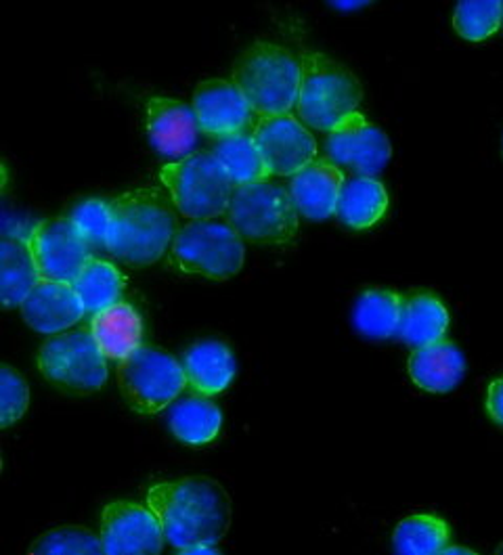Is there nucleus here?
<instances>
[{
    "label": "nucleus",
    "mask_w": 503,
    "mask_h": 555,
    "mask_svg": "<svg viewBox=\"0 0 503 555\" xmlns=\"http://www.w3.org/2000/svg\"><path fill=\"white\" fill-rule=\"evenodd\" d=\"M147 505L175 552L193 545H217L231 525L229 494L206 476L159 482L147 491Z\"/></svg>",
    "instance_id": "obj_1"
},
{
    "label": "nucleus",
    "mask_w": 503,
    "mask_h": 555,
    "mask_svg": "<svg viewBox=\"0 0 503 555\" xmlns=\"http://www.w3.org/2000/svg\"><path fill=\"white\" fill-rule=\"evenodd\" d=\"M112 222L107 251L128 267L157 262L175 235L179 220L175 204L157 189H134L109 202Z\"/></svg>",
    "instance_id": "obj_2"
},
{
    "label": "nucleus",
    "mask_w": 503,
    "mask_h": 555,
    "mask_svg": "<svg viewBox=\"0 0 503 555\" xmlns=\"http://www.w3.org/2000/svg\"><path fill=\"white\" fill-rule=\"evenodd\" d=\"M233 85L258 118L289 114L298 103L300 60L271 42H254L233 65Z\"/></svg>",
    "instance_id": "obj_3"
},
{
    "label": "nucleus",
    "mask_w": 503,
    "mask_h": 555,
    "mask_svg": "<svg viewBox=\"0 0 503 555\" xmlns=\"http://www.w3.org/2000/svg\"><path fill=\"white\" fill-rule=\"evenodd\" d=\"M300 91L296 112L307 128L321 132L334 130L336 124L359 109L363 89L345 65L332 57L302 51L300 53Z\"/></svg>",
    "instance_id": "obj_4"
},
{
    "label": "nucleus",
    "mask_w": 503,
    "mask_h": 555,
    "mask_svg": "<svg viewBox=\"0 0 503 555\" xmlns=\"http://www.w3.org/2000/svg\"><path fill=\"white\" fill-rule=\"evenodd\" d=\"M244 242L229 220H191L170 244L168 267L199 278L227 281L244 267Z\"/></svg>",
    "instance_id": "obj_5"
},
{
    "label": "nucleus",
    "mask_w": 503,
    "mask_h": 555,
    "mask_svg": "<svg viewBox=\"0 0 503 555\" xmlns=\"http://www.w3.org/2000/svg\"><path fill=\"white\" fill-rule=\"evenodd\" d=\"M159 181L183 217L210 220L227 215L235 185L210 152H195L159 170Z\"/></svg>",
    "instance_id": "obj_6"
},
{
    "label": "nucleus",
    "mask_w": 503,
    "mask_h": 555,
    "mask_svg": "<svg viewBox=\"0 0 503 555\" xmlns=\"http://www.w3.org/2000/svg\"><path fill=\"white\" fill-rule=\"evenodd\" d=\"M227 220L242 240L262 246L292 244L298 233V210L289 191L271 181L235 186Z\"/></svg>",
    "instance_id": "obj_7"
},
{
    "label": "nucleus",
    "mask_w": 503,
    "mask_h": 555,
    "mask_svg": "<svg viewBox=\"0 0 503 555\" xmlns=\"http://www.w3.org/2000/svg\"><path fill=\"white\" fill-rule=\"evenodd\" d=\"M91 330H74L47 339L38 352V370L65 395L87 397L107 382V363Z\"/></svg>",
    "instance_id": "obj_8"
},
{
    "label": "nucleus",
    "mask_w": 503,
    "mask_h": 555,
    "mask_svg": "<svg viewBox=\"0 0 503 555\" xmlns=\"http://www.w3.org/2000/svg\"><path fill=\"white\" fill-rule=\"evenodd\" d=\"M118 386L128 406L141 415L159 413L188 388L183 365L154 346H141L118 363Z\"/></svg>",
    "instance_id": "obj_9"
},
{
    "label": "nucleus",
    "mask_w": 503,
    "mask_h": 555,
    "mask_svg": "<svg viewBox=\"0 0 503 555\" xmlns=\"http://www.w3.org/2000/svg\"><path fill=\"white\" fill-rule=\"evenodd\" d=\"M40 279L74 283L91 262V246L69 218L36 222L26 235Z\"/></svg>",
    "instance_id": "obj_10"
},
{
    "label": "nucleus",
    "mask_w": 503,
    "mask_h": 555,
    "mask_svg": "<svg viewBox=\"0 0 503 555\" xmlns=\"http://www.w3.org/2000/svg\"><path fill=\"white\" fill-rule=\"evenodd\" d=\"M327 159L345 166L352 177H377L392 157V147L382 128L361 112H352L334 126L325 139Z\"/></svg>",
    "instance_id": "obj_11"
},
{
    "label": "nucleus",
    "mask_w": 503,
    "mask_h": 555,
    "mask_svg": "<svg viewBox=\"0 0 503 555\" xmlns=\"http://www.w3.org/2000/svg\"><path fill=\"white\" fill-rule=\"evenodd\" d=\"M252 137L271 177H294L319 154L311 130L292 114L258 118Z\"/></svg>",
    "instance_id": "obj_12"
},
{
    "label": "nucleus",
    "mask_w": 503,
    "mask_h": 555,
    "mask_svg": "<svg viewBox=\"0 0 503 555\" xmlns=\"http://www.w3.org/2000/svg\"><path fill=\"white\" fill-rule=\"evenodd\" d=\"M101 541L107 555H157L166 539L156 514L130 501L109 503L101 514Z\"/></svg>",
    "instance_id": "obj_13"
},
{
    "label": "nucleus",
    "mask_w": 503,
    "mask_h": 555,
    "mask_svg": "<svg viewBox=\"0 0 503 555\" xmlns=\"http://www.w3.org/2000/svg\"><path fill=\"white\" fill-rule=\"evenodd\" d=\"M191 107L199 130L212 139L254 130L258 122L248 99L233 82L220 78L197 85Z\"/></svg>",
    "instance_id": "obj_14"
},
{
    "label": "nucleus",
    "mask_w": 503,
    "mask_h": 555,
    "mask_svg": "<svg viewBox=\"0 0 503 555\" xmlns=\"http://www.w3.org/2000/svg\"><path fill=\"white\" fill-rule=\"evenodd\" d=\"M199 132L195 112L188 103L168 96H154L147 103V137L157 154L168 159L195 154Z\"/></svg>",
    "instance_id": "obj_15"
},
{
    "label": "nucleus",
    "mask_w": 503,
    "mask_h": 555,
    "mask_svg": "<svg viewBox=\"0 0 503 555\" xmlns=\"http://www.w3.org/2000/svg\"><path fill=\"white\" fill-rule=\"evenodd\" d=\"M20 312L34 332L62 334L76 325L87 310L72 283L42 279L22 302Z\"/></svg>",
    "instance_id": "obj_16"
},
{
    "label": "nucleus",
    "mask_w": 503,
    "mask_h": 555,
    "mask_svg": "<svg viewBox=\"0 0 503 555\" xmlns=\"http://www.w3.org/2000/svg\"><path fill=\"white\" fill-rule=\"evenodd\" d=\"M345 181L340 166L327 157H317L305 170L294 175L289 183V195L298 215L309 220L334 217Z\"/></svg>",
    "instance_id": "obj_17"
},
{
    "label": "nucleus",
    "mask_w": 503,
    "mask_h": 555,
    "mask_svg": "<svg viewBox=\"0 0 503 555\" xmlns=\"http://www.w3.org/2000/svg\"><path fill=\"white\" fill-rule=\"evenodd\" d=\"M409 375L413 384L426 392H451L466 375L464 352L451 339L444 338L413 348L409 357Z\"/></svg>",
    "instance_id": "obj_18"
},
{
    "label": "nucleus",
    "mask_w": 503,
    "mask_h": 555,
    "mask_svg": "<svg viewBox=\"0 0 503 555\" xmlns=\"http://www.w3.org/2000/svg\"><path fill=\"white\" fill-rule=\"evenodd\" d=\"M185 386L197 397H217L235 377V357L231 348L217 339L197 341L183 357Z\"/></svg>",
    "instance_id": "obj_19"
},
{
    "label": "nucleus",
    "mask_w": 503,
    "mask_h": 555,
    "mask_svg": "<svg viewBox=\"0 0 503 555\" xmlns=\"http://www.w3.org/2000/svg\"><path fill=\"white\" fill-rule=\"evenodd\" d=\"M89 330L101 352L118 363L143 346V321L126 302L94 312Z\"/></svg>",
    "instance_id": "obj_20"
},
{
    "label": "nucleus",
    "mask_w": 503,
    "mask_h": 555,
    "mask_svg": "<svg viewBox=\"0 0 503 555\" xmlns=\"http://www.w3.org/2000/svg\"><path fill=\"white\" fill-rule=\"evenodd\" d=\"M40 273L28 237L4 235L0 244V302L4 309H17L40 283Z\"/></svg>",
    "instance_id": "obj_21"
},
{
    "label": "nucleus",
    "mask_w": 503,
    "mask_h": 555,
    "mask_svg": "<svg viewBox=\"0 0 503 555\" xmlns=\"http://www.w3.org/2000/svg\"><path fill=\"white\" fill-rule=\"evenodd\" d=\"M388 210L386 186L376 177H350L340 191L336 217L340 222L354 229H372Z\"/></svg>",
    "instance_id": "obj_22"
},
{
    "label": "nucleus",
    "mask_w": 503,
    "mask_h": 555,
    "mask_svg": "<svg viewBox=\"0 0 503 555\" xmlns=\"http://www.w3.org/2000/svg\"><path fill=\"white\" fill-rule=\"evenodd\" d=\"M210 154L219 159L235 186L265 183L271 179V172L254 143L252 130L212 139Z\"/></svg>",
    "instance_id": "obj_23"
},
{
    "label": "nucleus",
    "mask_w": 503,
    "mask_h": 555,
    "mask_svg": "<svg viewBox=\"0 0 503 555\" xmlns=\"http://www.w3.org/2000/svg\"><path fill=\"white\" fill-rule=\"evenodd\" d=\"M403 298L390 289H367L359 296L352 310L354 330L370 339H390L399 336Z\"/></svg>",
    "instance_id": "obj_24"
},
{
    "label": "nucleus",
    "mask_w": 503,
    "mask_h": 555,
    "mask_svg": "<svg viewBox=\"0 0 503 555\" xmlns=\"http://www.w3.org/2000/svg\"><path fill=\"white\" fill-rule=\"evenodd\" d=\"M168 426L181 442L204 447L219 436L222 413L219 404L208 401V397L193 395L170 406Z\"/></svg>",
    "instance_id": "obj_25"
},
{
    "label": "nucleus",
    "mask_w": 503,
    "mask_h": 555,
    "mask_svg": "<svg viewBox=\"0 0 503 555\" xmlns=\"http://www.w3.org/2000/svg\"><path fill=\"white\" fill-rule=\"evenodd\" d=\"M449 330V312L439 298L415 294L403 302V317L397 338L413 348H422L444 338Z\"/></svg>",
    "instance_id": "obj_26"
},
{
    "label": "nucleus",
    "mask_w": 503,
    "mask_h": 555,
    "mask_svg": "<svg viewBox=\"0 0 503 555\" xmlns=\"http://www.w3.org/2000/svg\"><path fill=\"white\" fill-rule=\"evenodd\" d=\"M72 285L80 296L85 310L94 314L120 302L125 292V275L112 262L103 258H91V262L80 271Z\"/></svg>",
    "instance_id": "obj_27"
},
{
    "label": "nucleus",
    "mask_w": 503,
    "mask_h": 555,
    "mask_svg": "<svg viewBox=\"0 0 503 555\" xmlns=\"http://www.w3.org/2000/svg\"><path fill=\"white\" fill-rule=\"evenodd\" d=\"M447 545L449 526L430 514L409 516L392 534V547L399 555H439Z\"/></svg>",
    "instance_id": "obj_28"
},
{
    "label": "nucleus",
    "mask_w": 503,
    "mask_h": 555,
    "mask_svg": "<svg viewBox=\"0 0 503 555\" xmlns=\"http://www.w3.org/2000/svg\"><path fill=\"white\" fill-rule=\"evenodd\" d=\"M502 0H462L455 4L453 28L470 42L487 40L502 28Z\"/></svg>",
    "instance_id": "obj_29"
},
{
    "label": "nucleus",
    "mask_w": 503,
    "mask_h": 555,
    "mask_svg": "<svg viewBox=\"0 0 503 555\" xmlns=\"http://www.w3.org/2000/svg\"><path fill=\"white\" fill-rule=\"evenodd\" d=\"M30 554L42 555H101L105 554L101 537L82 526H63L44 532L34 541Z\"/></svg>",
    "instance_id": "obj_30"
},
{
    "label": "nucleus",
    "mask_w": 503,
    "mask_h": 555,
    "mask_svg": "<svg viewBox=\"0 0 503 555\" xmlns=\"http://www.w3.org/2000/svg\"><path fill=\"white\" fill-rule=\"evenodd\" d=\"M30 404V388L20 371L11 365L0 370V426L11 428L20 422Z\"/></svg>",
    "instance_id": "obj_31"
},
{
    "label": "nucleus",
    "mask_w": 503,
    "mask_h": 555,
    "mask_svg": "<svg viewBox=\"0 0 503 555\" xmlns=\"http://www.w3.org/2000/svg\"><path fill=\"white\" fill-rule=\"evenodd\" d=\"M69 220L74 222V227L80 231V235L87 240V244L91 247H107V233H109V222H112V210H109V202L103 199H87L82 204H78Z\"/></svg>",
    "instance_id": "obj_32"
},
{
    "label": "nucleus",
    "mask_w": 503,
    "mask_h": 555,
    "mask_svg": "<svg viewBox=\"0 0 503 555\" xmlns=\"http://www.w3.org/2000/svg\"><path fill=\"white\" fill-rule=\"evenodd\" d=\"M487 411L489 415L503 426V377L502 379H495L491 386H489V392H487Z\"/></svg>",
    "instance_id": "obj_33"
},
{
    "label": "nucleus",
    "mask_w": 503,
    "mask_h": 555,
    "mask_svg": "<svg viewBox=\"0 0 503 555\" xmlns=\"http://www.w3.org/2000/svg\"><path fill=\"white\" fill-rule=\"evenodd\" d=\"M177 554L183 555H217L220 554L219 550L215 547V545H193V547H185V550H181V552H177Z\"/></svg>",
    "instance_id": "obj_34"
},
{
    "label": "nucleus",
    "mask_w": 503,
    "mask_h": 555,
    "mask_svg": "<svg viewBox=\"0 0 503 555\" xmlns=\"http://www.w3.org/2000/svg\"><path fill=\"white\" fill-rule=\"evenodd\" d=\"M455 554H462V555H474V552L472 550H466V547H460V545H453V547H444V552H442V555H455Z\"/></svg>",
    "instance_id": "obj_35"
},
{
    "label": "nucleus",
    "mask_w": 503,
    "mask_h": 555,
    "mask_svg": "<svg viewBox=\"0 0 503 555\" xmlns=\"http://www.w3.org/2000/svg\"><path fill=\"white\" fill-rule=\"evenodd\" d=\"M332 7H336V9H361V7H367V2H332Z\"/></svg>",
    "instance_id": "obj_36"
},
{
    "label": "nucleus",
    "mask_w": 503,
    "mask_h": 555,
    "mask_svg": "<svg viewBox=\"0 0 503 555\" xmlns=\"http://www.w3.org/2000/svg\"><path fill=\"white\" fill-rule=\"evenodd\" d=\"M498 554H503V545L500 547V550H498Z\"/></svg>",
    "instance_id": "obj_37"
}]
</instances>
